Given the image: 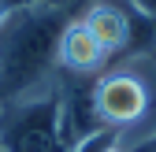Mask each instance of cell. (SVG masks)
<instances>
[{"mask_svg":"<svg viewBox=\"0 0 156 152\" xmlns=\"http://www.w3.org/2000/svg\"><path fill=\"white\" fill-rule=\"evenodd\" d=\"M67 26V11L19 8L0 26V100L45 82L56 67V41Z\"/></svg>","mask_w":156,"mask_h":152,"instance_id":"obj_1","label":"cell"},{"mask_svg":"<svg viewBox=\"0 0 156 152\" xmlns=\"http://www.w3.org/2000/svg\"><path fill=\"white\" fill-rule=\"evenodd\" d=\"M89 100L101 126H112L119 134L138 126L156 104V52L141 48L130 52L123 63L104 67L89 85Z\"/></svg>","mask_w":156,"mask_h":152,"instance_id":"obj_2","label":"cell"},{"mask_svg":"<svg viewBox=\"0 0 156 152\" xmlns=\"http://www.w3.org/2000/svg\"><path fill=\"white\" fill-rule=\"evenodd\" d=\"M0 148L4 152H67L60 134V78H56V71L45 82L0 100Z\"/></svg>","mask_w":156,"mask_h":152,"instance_id":"obj_3","label":"cell"},{"mask_svg":"<svg viewBox=\"0 0 156 152\" xmlns=\"http://www.w3.org/2000/svg\"><path fill=\"white\" fill-rule=\"evenodd\" d=\"M108 63H112L108 48L97 41V37H93L82 22H78V19H67L60 41H56V74L93 82Z\"/></svg>","mask_w":156,"mask_h":152,"instance_id":"obj_4","label":"cell"},{"mask_svg":"<svg viewBox=\"0 0 156 152\" xmlns=\"http://www.w3.org/2000/svg\"><path fill=\"white\" fill-rule=\"evenodd\" d=\"M78 22L108 48V56H119L134 45V19L126 11V0H89Z\"/></svg>","mask_w":156,"mask_h":152,"instance_id":"obj_5","label":"cell"},{"mask_svg":"<svg viewBox=\"0 0 156 152\" xmlns=\"http://www.w3.org/2000/svg\"><path fill=\"white\" fill-rule=\"evenodd\" d=\"M115 145H119V130H112V126H97L93 134H86L82 141H74L67 152H112Z\"/></svg>","mask_w":156,"mask_h":152,"instance_id":"obj_6","label":"cell"},{"mask_svg":"<svg viewBox=\"0 0 156 152\" xmlns=\"http://www.w3.org/2000/svg\"><path fill=\"white\" fill-rule=\"evenodd\" d=\"M126 8H134L141 19H156V0H126Z\"/></svg>","mask_w":156,"mask_h":152,"instance_id":"obj_7","label":"cell"},{"mask_svg":"<svg viewBox=\"0 0 156 152\" xmlns=\"http://www.w3.org/2000/svg\"><path fill=\"white\" fill-rule=\"evenodd\" d=\"M30 4H37V8H52V11H67V15H71V8L82 4V0H30Z\"/></svg>","mask_w":156,"mask_h":152,"instance_id":"obj_8","label":"cell"},{"mask_svg":"<svg viewBox=\"0 0 156 152\" xmlns=\"http://www.w3.org/2000/svg\"><path fill=\"white\" fill-rule=\"evenodd\" d=\"M112 152H119V145H115V148H112Z\"/></svg>","mask_w":156,"mask_h":152,"instance_id":"obj_9","label":"cell"},{"mask_svg":"<svg viewBox=\"0 0 156 152\" xmlns=\"http://www.w3.org/2000/svg\"><path fill=\"white\" fill-rule=\"evenodd\" d=\"M0 152H4V148H0Z\"/></svg>","mask_w":156,"mask_h":152,"instance_id":"obj_10","label":"cell"}]
</instances>
